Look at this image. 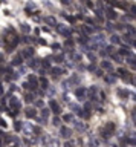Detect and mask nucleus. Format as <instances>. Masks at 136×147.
<instances>
[{"label":"nucleus","instance_id":"1a4fd4ad","mask_svg":"<svg viewBox=\"0 0 136 147\" xmlns=\"http://www.w3.org/2000/svg\"><path fill=\"white\" fill-rule=\"evenodd\" d=\"M61 133H63V136H70V130H69V129H66V127L61 129Z\"/></svg>","mask_w":136,"mask_h":147},{"label":"nucleus","instance_id":"a211bd4d","mask_svg":"<svg viewBox=\"0 0 136 147\" xmlns=\"http://www.w3.org/2000/svg\"><path fill=\"white\" fill-rule=\"evenodd\" d=\"M83 31H84V32H87V34H89V32H92V29H90L89 26H83Z\"/></svg>","mask_w":136,"mask_h":147},{"label":"nucleus","instance_id":"2eb2a0df","mask_svg":"<svg viewBox=\"0 0 136 147\" xmlns=\"http://www.w3.org/2000/svg\"><path fill=\"white\" fill-rule=\"evenodd\" d=\"M29 66H31V67H37V66H38V60H32V61H29Z\"/></svg>","mask_w":136,"mask_h":147},{"label":"nucleus","instance_id":"ddd939ff","mask_svg":"<svg viewBox=\"0 0 136 147\" xmlns=\"http://www.w3.org/2000/svg\"><path fill=\"white\" fill-rule=\"evenodd\" d=\"M26 115H28V117H35V110H34V109H28Z\"/></svg>","mask_w":136,"mask_h":147},{"label":"nucleus","instance_id":"f257e3e1","mask_svg":"<svg viewBox=\"0 0 136 147\" xmlns=\"http://www.w3.org/2000/svg\"><path fill=\"white\" fill-rule=\"evenodd\" d=\"M106 15H107V18H110V20H115V18H116V15H118V14H116V11H115V9H107Z\"/></svg>","mask_w":136,"mask_h":147},{"label":"nucleus","instance_id":"dca6fc26","mask_svg":"<svg viewBox=\"0 0 136 147\" xmlns=\"http://www.w3.org/2000/svg\"><path fill=\"white\" fill-rule=\"evenodd\" d=\"M63 58H64L63 55H57V57H55V61H57V63H61V61H63Z\"/></svg>","mask_w":136,"mask_h":147},{"label":"nucleus","instance_id":"f8f14e48","mask_svg":"<svg viewBox=\"0 0 136 147\" xmlns=\"http://www.w3.org/2000/svg\"><path fill=\"white\" fill-rule=\"evenodd\" d=\"M40 84H41V87H43V89H46V87H48V80H46V78H41Z\"/></svg>","mask_w":136,"mask_h":147},{"label":"nucleus","instance_id":"423d86ee","mask_svg":"<svg viewBox=\"0 0 136 147\" xmlns=\"http://www.w3.org/2000/svg\"><path fill=\"white\" fill-rule=\"evenodd\" d=\"M110 42H112L113 45H119V43H121V39H119V35H112Z\"/></svg>","mask_w":136,"mask_h":147},{"label":"nucleus","instance_id":"9d476101","mask_svg":"<svg viewBox=\"0 0 136 147\" xmlns=\"http://www.w3.org/2000/svg\"><path fill=\"white\" fill-rule=\"evenodd\" d=\"M20 28H22V31H23V32H29V31H31V28H29L26 23H22V26H20Z\"/></svg>","mask_w":136,"mask_h":147},{"label":"nucleus","instance_id":"4468645a","mask_svg":"<svg viewBox=\"0 0 136 147\" xmlns=\"http://www.w3.org/2000/svg\"><path fill=\"white\" fill-rule=\"evenodd\" d=\"M84 94H86L84 89H78V90H76V95H78V97H84Z\"/></svg>","mask_w":136,"mask_h":147},{"label":"nucleus","instance_id":"f03ea898","mask_svg":"<svg viewBox=\"0 0 136 147\" xmlns=\"http://www.w3.org/2000/svg\"><path fill=\"white\" fill-rule=\"evenodd\" d=\"M22 63H23V57H22V55H15L14 60H12V64L14 66H18V64H22Z\"/></svg>","mask_w":136,"mask_h":147},{"label":"nucleus","instance_id":"20e7f679","mask_svg":"<svg viewBox=\"0 0 136 147\" xmlns=\"http://www.w3.org/2000/svg\"><path fill=\"white\" fill-rule=\"evenodd\" d=\"M101 66H103V69H107V70H112V69H113V64H112L110 61H103Z\"/></svg>","mask_w":136,"mask_h":147},{"label":"nucleus","instance_id":"412c9836","mask_svg":"<svg viewBox=\"0 0 136 147\" xmlns=\"http://www.w3.org/2000/svg\"><path fill=\"white\" fill-rule=\"evenodd\" d=\"M118 74H119V75H124V74H125V69H119Z\"/></svg>","mask_w":136,"mask_h":147},{"label":"nucleus","instance_id":"5701e85b","mask_svg":"<svg viewBox=\"0 0 136 147\" xmlns=\"http://www.w3.org/2000/svg\"><path fill=\"white\" fill-rule=\"evenodd\" d=\"M64 120H66V121H70V120H72V115H66Z\"/></svg>","mask_w":136,"mask_h":147},{"label":"nucleus","instance_id":"aec40b11","mask_svg":"<svg viewBox=\"0 0 136 147\" xmlns=\"http://www.w3.org/2000/svg\"><path fill=\"white\" fill-rule=\"evenodd\" d=\"M43 67H49V61H48V60L43 61Z\"/></svg>","mask_w":136,"mask_h":147},{"label":"nucleus","instance_id":"bb28decb","mask_svg":"<svg viewBox=\"0 0 136 147\" xmlns=\"http://www.w3.org/2000/svg\"><path fill=\"white\" fill-rule=\"evenodd\" d=\"M0 60H3V55L2 54H0Z\"/></svg>","mask_w":136,"mask_h":147},{"label":"nucleus","instance_id":"b1692460","mask_svg":"<svg viewBox=\"0 0 136 147\" xmlns=\"http://www.w3.org/2000/svg\"><path fill=\"white\" fill-rule=\"evenodd\" d=\"M2 72H5V67H3V66H0V74H2Z\"/></svg>","mask_w":136,"mask_h":147},{"label":"nucleus","instance_id":"6e6552de","mask_svg":"<svg viewBox=\"0 0 136 147\" xmlns=\"http://www.w3.org/2000/svg\"><path fill=\"white\" fill-rule=\"evenodd\" d=\"M51 107L54 109V112H55V114H60V107H58V104H57L55 101H51Z\"/></svg>","mask_w":136,"mask_h":147},{"label":"nucleus","instance_id":"6ab92c4d","mask_svg":"<svg viewBox=\"0 0 136 147\" xmlns=\"http://www.w3.org/2000/svg\"><path fill=\"white\" fill-rule=\"evenodd\" d=\"M106 52H109V54H112V52H113V46H109V48H107V51H106Z\"/></svg>","mask_w":136,"mask_h":147},{"label":"nucleus","instance_id":"393cba45","mask_svg":"<svg viewBox=\"0 0 136 147\" xmlns=\"http://www.w3.org/2000/svg\"><path fill=\"white\" fill-rule=\"evenodd\" d=\"M61 2H63L64 5H66V3H69V0H61Z\"/></svg>","mask_w":136,"mask_h":147},{"label":"nucleus","instance_id":"0eeeda50","mask_svg":"<svg viewBox=\"0 0 136 147\" xmlns=\"http://www.w3.org/2000/svg\"><path fill=\"white\" fill-rule=\"evenodd\" d=\"M61 74H63V70H61L60 67H52V75H54V77H55V75L58 77V75H61Z\"/></svg>","mask_w":136,"mask_h":147},{"label":"nucleus","instance_id":"39448f33","mask_svg":"<svg viewBox=\"0 0 136 147\" xmlns=\"http://www.w3.org/2000/svg\"><path fill=\"white\" fill-rule=\"evenodd\" d=\"M44 22H46L48 25H51V26H55V25H57V22H55V18H54V17H46V18H44Z\"/></svg>","mask_w":136,"mask_h":147},{"label":"nucleus","instance_id":"7ed1b4c3","mask_svg":"<svg viewBox=\"0 0 136 147\" xmlns=\"http://www.w3.org/2000/svg\"><path fill=\"white\" fill-rule=\"evenodd\" d=\"M32 54H34V49H32V48H28V49H25V51H23L22 57H31Z\"/></svg>","mask_w":136,"mask_h":147},{"label":"nucleus","instance_id":"f3484780","mask_svg":"<svg viewBox=\"0 0 136 147\" xmlns=\"http://www.w3.org/2000/svg\"><path fill=\"white\" fill-rule=\"evenodd\" d=\"M37 81V77L35 75H29V83H35Z\"/></svg>","mask_w":136,"mask_h":147},{"label":"nucleus","instance_id":"a878e982","mask_svg":"<svg viewBox=\"0 0 136 147\" xmlns=\"http://www.w3.org/2000/svg\"><path fill=\"white\" fill-rule=\"evenodd\" d=\"M2 92H3V87H2V86H0V94H2Z\"/></svg>","mask_w":136,"mask_h":147},{"label":"nucleus","instance_id":"9b49d317","mask_svg":"<svg viewBox=\"0 0 136 147\" xmlns=\"http://www.w3.org/2000/svg\"><path fill=\"white\" fill-rule=\"evenodd\" d=\"M119 54H121V55H128L130 51H128L127 48H121V49H119Z\"/></svg>","mask_w":136,"mask_h":147},{"label":"nucleus","instance_id":"4be33fe9","mask_svg":"<svg viewBox=\"0 0 136 147\" xmlns=\"http://www.w3.org/2000/svg\"><path fill=\"white\" fill-rule=\"evenodd\" d=\"M106 81H109V83H112V81H113V77H106Z\"/></svg>","mask_w":136,"mask_h":147}]
</instances>
